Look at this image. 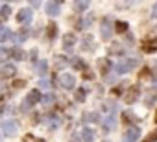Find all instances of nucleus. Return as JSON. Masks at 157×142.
Instances as JSON below:
<instances>
[{
    "label": "nucleus",
    "mask_w": 157,
    "mask_h": 142,
    "mask_svg": "<svg viewBox=\"0 0 157 142\" xmlns=\"http://www.w3.org/2000/svg\"><path fill=\"white\" fill-rule=\"evenodd\" d=\"M22 85H24V81H22V80H19V81H15V83H13V87H15V89H21Z\"/></svg>",
    "instance_id": "c85d7f7f"
},
{
    "label": "nucleus",
    "mask_w": 157,
    "mask_h": 142,
    "mask_svg": "<svg viewBox=\"0 0 157 142\" xmlns=\"http://www.w3.org/2000/svg\"><path fill=\"white\" fill-rule=\"evenodd\" d=\"M10 55V50H6V48H0V61H2V59H6Z\"/></svg>",
    "instance_id": "bb28decb"
},
{
    "label": "nucleus",
    "mask_w": 157,
    "mask_h": 142,
    "mask_svg": "<svg viewBox=\"0 0 157 142\" xmlns=\"http://www.w3.org/2000/svg\"><path fill=\"white\" fill-rule=\"evenodd\" d=\"M57 35V26H48V37H56Z\"/></svg>",
    "instance_id": "393cba45"
},
{
    "label": "nucleus",
    "mask_w": 157,
    "mask_h": 142,
    "mask_svg": "<svg viewBox=\"0 0 157 142\" xmlns=\"http://www.w3.org/2000/svg\"><path fill=\"white\" fill-rule=\"evenodd\" d=\"M100 32H102V37H104L105 41L111 37V21H109V19H104V21H102V30H100Z\"/></svg>",
    "instance_id": "1a4fd4ad"
},
{
    "label": "nucleus",
    "mask_w": 157,
    "mask_h": 142,
    "mask_svg": "<svg viewBox=\"0 0 157 142\" xmlns=\"http://www.w3.org/2000/svg\"><path fill=\"white\" fill-rule=\"evenodd\" d=\"M2 131H4V135L13 136V135L17 133V122H15V120H6V122H2Z\"/></svg>",
    "instance_id": "20e7f679"
},
{
    "label": "nucleus",
    "mask_w": 157,
    "mask_h": 142,
    "mask_svg": "<svg viewBox=\"0 0 157 142\" xmlns=\"http://www.w3.org/2000/svg\"><path fill=\"white\" fill-rule=\"evenodd\" d=\"M83 98H85V91H78V92H76V100H78V102H82Z\"/></svg>",
    "instance_id": "cd10ccee"
},
{
    "label": "nucleus",
    "mask_w": 157,
    "mask_h": 142,
    "mask_svg": "<svg viewBox=\"0 0 157 142\" xmlns=\"http://www.w3.org/2000/svg\"><path fill=\"white\" fill-rule=\"evenodd\" d=\"M155 122H157V113H155Z\"/></svg>",
    "instance_id": "c9c22d12"
},
{
    "label": "nucleus",
    "mask_w": 157,
    "mask_h": 142,
    "mask_svg": "<svg viewBox=\"0 0 157 142\" xmlns=\"http://www.w3.org/2000/svg\"><path fill=\"white\" fill-rule=\"evenodd\" d=\"M15 72H17V70H15L13 65H6V66L2 68V76H4V78H11V76H15Z\"/></svg>",
    "instance_id": "dca6fc26"
},
{
    "label": "nucleus",
    "mask_w": 157,
    "mask_h": 142,
    "mask_svg": "<svg viewBox=\"0 0 157 142\" xmlns=\"http://www.w3.org/2000/svg\"><path fill=\"white\" fill-rule=\"evenodd\" d=\"M59 8H61V2H54V0L46 2V6H44L46 13H48L50 17H56V15H59Z\"/></svg>",
    "instance_id": "423d86ee"
},
{
    "label": "nucleus",
    "mask_w": 157,
    "mask_h": 142,
    "mask_svg": "<svg viewBox=\"0 0 157 142\" xmlns=\"http://www.w3.org/2000/svg\"><path fill=\"white\" fill-rule=\"evenodd\" d=\"M39 100H41V92H39L37 89H33V91H30V92H28V96H26V100L22 102L21 109H22V111H30V107H33Z\"/></svg>",
    "instance_id": "f257e3e1"
},
{
    "label": "nucleus",
    "mask_w": 157,
    "mask_h": 142,
    "mask_svg": "<svg viewBox=\"0 0 157 142\" xmlns=\"http://www.w3.org/2000/svg\"><path fill=\"white\" fill-rule=\"evenodd\" d=\"M11 39H15V35H13L10 30H4V33L0 35V41H2V43H6V41H11Z\"/></svg>",
    "instance_id": "a211bd4d"
},
{
    "label": "nucleus",
    "mask_w": 157,
    "mask_h": 142,
    "mask_svg": "<svg viewBox=\"0 0 157 142\" xmlns=\"http://www.w3.org/2000/svg\"><path fill=\"white\" fill-rule=\"evenodd\" d=\"M32 17H33V13H32L30 9H21V11H19V15H17V21H19V22L28 24V22L32 21Z\"/></svg>",
    "instance_id": "6e6552de"
},
{
    "label": "nucleus",
    "mask_w": 157,
    "mask_h": 142,
    "mask_svg": "<svg viewBox=\"0 0 157 142\" xmlns=\"http://www.w3.org/2000/svg\"><path fill=\"white\" fill-rule=\"evenodd\" d=\"M94 136H96V135H94V131H93V129H89V127H85V129L82 131V140H83V142H93V140H94Z\"/></svg>",
    "instance_id": "9b49d317"
},
{
    "label": "nucleus",
    "mask_w": 157,
    "mask_h": 142,
    "mask_svg": "<svg viewBox=\"0 0 157 142\" xmlns=\"http://www.w3.org/2000/svg\"><path fill=\"white\" fill-rule=\"evenodd\" d=\"M74 43H76V35L74 33H67L65 37H63V48H72L74 46Z\"/></svg>",
    "instance_id": "9d476101"
},
{
    "label": "nucleus",
    "mask_w": 157,
    "mask_h": 142,
    "mask_svg": "<svg viewBox=\"0 0 157 142\" xmlns=\"http://www.w3.org/2000/svg\"><path fill=\"white\" fill-rule=\"evenodd\" d=\"M100 65H102V68H104V70H107V66H109V65H107V61H102Z\"/></svg>",
    "instance_id": "2f4dec72"
},
{
    "label": "nucleus",
    "mask_w": 157,
    "mask_h": 142,
    "mask_svg": "<svg viewBox=\"0 0 157 142\" xmlns=\"http://www.w3.org/2000/svg\"><path fill=\"white\" fill-rule=\"evenodd\" d=\"M153 17H157V4L153 6Z\"/></svg>",
    "instance_id": "473e14b6"
},
{
    "label": "nucleus",
    "mask_w": 157,
    "mask_h": 142,
    "mask_svg": "<svg viewBox=\"0 0 157 142\" xmlns=\"http://www.w3.org/2000/svg\"><path fill=\"white\" fill-rule=\"evenodd\" d=\"M2 111H4V107H2V105H0V114H2Z\"/></svg>",
    "instance_id": "72a5a7b5"
},
{
    "label": "nucleus",
    "mask_w": 157,
    "mask_h": 142,
    "mask_svg": "<svg viewBox=\"0 0 157 142\" xmlns=\"http://www.w3.org/2000/svg\"><path fill=\"white\" fill-rule=\"evenodd\" d=\"M59 83H61V87L63 89H74V85H76V78L72 76V74H61V78H59Z\"/></svg>",
    "instance_id": "7ed1b4c3"
},
{
    "label": "nucleus",
    "mask_w": 157,
    "mask_h": 142,
    "mask_svg": "<svg viewBox=\"0 0 157 142\" xmlns=\"http://www.w3.org/2000/svg\"><path fill=\"white\" fill-rule=\"evenodd\" d=\"M11 13V8L10 6H2V9H0V19H8Z\"/></svg>",
    "instance_id": "aec40b11"
},
{
    "label": "nucleus",
    "mask_w": 157,
    "mask_h": 142,
    "mask_svg": "<svg viewBox=\"0 0 157 142\" xmlns=\"http://www.w3.org/2000/svg\"><path fill=\"white\" fill-rule=\"evenodd\" d=\"M139 136H140V131H139L137 127H129V129L124 133V142H135Z\"/></svg>",
    "instance_id": "0eeeda50"
},
{
    "label": "nucleus",
    "mask_w": 157,
    "mask_h": 142,
    "mask_svg": "<svg viewBox=\"0 0 157 142\" xmlns=\"http://www.w3.org/2000/svg\"><path fill=\"white\" fill-rule=\"evenodd\" d=\"M155 89H157V83H155Z\"/></svg>",
    "instance_id": "e433bc0d"
},
{
    "label": "nucleus",
    "mask_w": 157,
    "mask_h": 142,
    "mask_svg": "<svg viewBox=\"0 0 157 142\" xmlns=\"http://www.w3.org/2000/svg\"><path fill=\"white\" fill-rule=\"evenodd\" d=\"M2 32H4V28H2V24H0V33H2Z\"/></svg>",
    "instance_id": "f704fd0d"
},
{
    "label": "nucleus",
    "mask_w": 157,
    "mask_h": 142,
    "mask_svg": "<svg viewBox=\"0 0 157 142\" xmlns=\"http://www.w3.org/2000/svg\"><path fill=\"white\" fill-rule=\"evenodd\" d=\"M87 6H89V2H82V0H78V2H74V8H76V11H83V9H87Z\"/></svg>",
    "instance_id": "6ab92c4d"
},
{
    "label": "nucleus",
    "mask_w": 157,
    "mask_h": 142,
    "mask_svg": "<svg viewBox=\"0 0 157 142\" xmlns=\"http://www.w3.org/2000/svg\"><path fill=\"white\" fill-rule=\"evenodd\" d=\"M139 94H140L139 87H135V85L128 87V91H126V102H128V103H135L137 98H139Z\"/></svg>",
    "instance_id": "39448f33"
},
{
    "label": "nucleus",
    "mask_w": 157,
    "mask_h": 142,
    "mask_svg": "<svg viewBox=\"0 0 157 142\" xmlns=\"http://www.w3.org/2000/svg\"><path fill=\"white\" fill-rule=\"evenodd\" d=\"M39 142H43V140H39Z\"/></svg>",
    "instance_id": "4c0bfd02"
},
{
    "label": "nucleus",
    "mask_w": 157,
    "mask_h": 142,
    "mask_svg": "<svg viewBox=\"0 0 157 142\" xmlns=\"http://www.w3.org/2000/svg\"><path fill=\"white\" fill-rule=\"evenodd\" d=\"M26 37H28V30H21V32H19V35L15 37V41H17V43H22Z\"/></svg>",
    "instance_id": "412c9836"
},
{
    "label": "nucleus",
    "mask_w": 157,
    "mask_h": 142,
    "mask_svg": "<svg viewBox=\"0 0 157 142\" xmlns=\"http://www.w3.org/2000/svg\"><path fill=\"white\" fill-rule=\"evenodd\" d=\"M72 65H74L76 68H85V63H82L80 59H72Z\"/></svg>",
    "instance_id": "a878e982"
},
{
    "label": "nucleus",
    "mask_w": 157,
    "mask_h": 142,
    "mask_svg": "<svg viewBox=\"0 0 157 142\" xmlns=\"http://www.w3.org/2000/svg\"><path fill=\"white\" fill-rule=\"evenodd\" d=\"M155 140H157V131H151V133L142 140V142H155Z\"/></svg>",
    "instance_id": "b1692460"
},
{
    "label": "nucleus",
    "mask_w": 157,
    "mask_h": 142,
    "mask_svg": "<svg viewBox=\"0 0 157 142\" xmlns=\"http://www.w3.org/2000/svg\"><path fill=\"white\" fill-rule=\"evenodd\" d=\"M113 125H115V116L111 114V116H107V118H105V122H104V129H105V131H109Z\"/></svg>",
    "instance_id": "f3484780"
},
{
    "label": "nucleus",
    "mask_w": 157,
    "mask_h": 142,
    "mask_svg": "<svg viewBox=\"0 0 157 142\" xmlns=\"http://www.w3.org/2000/svg\"><path fill=\"white\" fill-rule=\"evenodd\" d=\"M137 65H139L137 59H124V61H120V63L115 66V70H117L118 74H126V72H131Z\"/></svg>",
    "instance_id": "f03ea898"
},
{
    "label": "nucleus",
    "mask_w": 157,
    "mask_h": 142,
    "mask_svg": "<svg viewBox=\"0 0 157 142\" xmlns=\"http://www.w3.org/2000/svg\"><path fill=\"white\" fill-rule=\"evenodd\" d=\"M35 70H37V74H39V76H44V74H46V70H48V63H46L44 59H41V61L37 63Z\"/></svg>",
    "instance_id": "4468645a"
},
{
    "label": "nucleus",
    "mask_w": 157,
    "mask_h": 142,
    "mask_svg": "<svg viewBox=\"0 0 157 142\" xmlns=\"http://www.w3.org/2000/svg\"><path fill=\"white\" fill-rule=\"evenodd\" d=\"M153 100H155V98H153V96H148V98H146V105H148V107H150V105H151V103H153Z\"/></svg>",
    "instance_id": "c756f323"
},
{
    "label": "nucleus",
    "mask_w": 157,
    "mask_h": 142,
    "mask_svg": "<svg viewBox=\"0 0 157 142\" xmlns=\"http://www.w3.org/2000/svg\"><path fill=\"white\" fill-rule=\"evenodd\" d=\"M142 50L148 52V54L155 52V50H157V41H144V43H142Z\"/></svg>",
    "instance_id": "ddd939ff"
},
{
    "label": "nucleus",
    "mask_w": 157,
    "mask_h": 142,
    "mask_svg": "<svg viewBox=\"0 0 157 142\" xmlns=\"http://www.w3.org/2000/svg\"><path fill=\"white\" fill-rule=\"evenodd\" d=\"M10 55H11L13 59H24V57H26V54H24V52H22V50L19 48V46L11 48V50H10Z\"/></svg>",
    "instance_id": "2eb2a0df"
},
{
    "label": "nucleus",
    "mask_w": 157,
    "mask_h": 142,
    "mask_svg": "<svg viewBox=\"0 0 157 142\" xmlns=\"http://www.w3.org/2000/svg\"><path fill=\"white\" fill-rule=\"evenodd\" d=\"M43 103H44V105H52V103H54V94L48 92L46 96H43Z\"/></svg>",
    "instance_id": "4be33fe9"
},
{
    "label": "nucleus",
    "mask_w": 157,
    "mask_h": 142,
    "mask_svg": "<svg viewBox=\"0 0 157 142\" xmlns=\"http://www.w3.org/2000/svg\"><path fill=\"white\" fill-rule=\"evenodd\" d=\"M115 26H117V32H120V33L128 30V24H126V22H122V21H118V22H117Z\"/></svg>",
    "instance_id": "5701e85b"
},
{
    "label": "nucleus",
    "mask_w": 157,
    "mask_h": 142,
    "mask_svg": "<svg viewBox=\"0 0 157 142\" xmlns=\"http://www.w3.org/2000/svg\"><path fill=\"white\" fill-rule=\"evenodd\" d=\"M93 41H94L93 35H85V37H83V43H82V48H83V50H93V48H94V43H93Z\"/></svg>",
    "instance_id": "f8f14e48"
},
{
    "label": "nucleus",
    "mask_w": 157,
    "mask_h": 142,
    "mask_svg": "<svg viewBox=\"0 0 157 142\" xmlns=\"http://www.w3.org/2000/svg\"><path fill=\"white\" fill-rule=\"evenodd\" d=\"M41 87H50V81H48V80H43V81H41Z\"/></svg>",
    "instance_id": "7c9ffc66"
}]
</instances>
